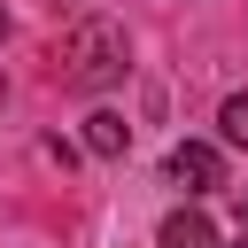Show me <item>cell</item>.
Listing matches in <instances>:
<instances>
[{
	"instance_id": "6da1fadb",
	"label": "cell",
	"mask_w": 248,
	"mask_h": 248,
	"mask_svg": "<svg viewBox=\"0 0 248 248\" xmlns=\"http://www.w3.org/2000/svg\"><path fill=\"white\" fill-rule=\"evenodd\" d=\"M62 85H78V93H108L124 70H132V39H124V23H108V16H78L70 31H62Z\"/></svg>"
},
{
	"instance_id": "7a4b0ae2",
	"label": "cell",
	"mask_w": 248,
	"mask_h": 248,
	"mask_svg": "<svg viewBox=\"0 0 248 248\" xmlns=\"http://www.w3.org/2000/svg\"><path fill=\"white\" fill-rule=\"evenodd\" d=\"M163 170H170V186H186V194H217V186H225V163H217L209 140H178Z\"/></svg>"
},
{
	"instance_id": "3957f363",
	"label": "cell",
	"mask_w": 248,
	"mask_h": 248,
	"mask_svg": "<svg viewBox=\"0 0 248 248\" xmlns=\"http://www.w3.org/2000/svg\"><path fill=\"white\" fill-rule=\"evenodd\" d=\"M155 248H217V225L202 217V209H170L163 217V240Z\"/></svg>"
},
{
	"instance_id": "277c9868",
	"label": "cell",
	"mask_w": 248,
	"mask_h": 248,
	"mask_svg": "<svg viewBox=\"0 0 248 248\" xmlns=\"http://www.w3.org/2000/svg\"><path fill=\"white\" fill-rule=\"evenodd\" d=\"M85 147H93V155H124V147H132V124H124L116 108H93V116H85Z\"/></svg>"
},
{
	"instance_id": "5b68a950",
	"label": "cell",
	"mask_w": 248,
	"mask_h": 248,
	"mask_svg": "<svg viewBox=\"0 0 248 248\" xmlns=\"http://www.w3.org/2000/svg\"><path fill=\"white\" fill-rule=\"evenodd\" d=\"M217 132H225L232 147H248V93H232V101L217 108Z\"/></svg>"
},
{
	"instance_id": "8992f818",
	"label": "cell",
	"mask_w": 248,
	"mask_h": 248,
	"mask_svg": "<svg viewBox=\"0 0 248 248\" xmlns=\"http://www.w3.org/2000/svg\"><path fill=\"white\" fill-rule=\"evenodd\" d=\"M0 31H8V8H0Z\"/></svg>"
},
{
	"instance_id": "52a82bcc",
	"label": "cell",
	"mask_w": 248,
	"mask_h": 248,
	"mask_svg": "<svg viewBox=\"0 0 248 248\" xmlns=\"http://www.w3.org/2000/svg\"><path fill=\"white\" fill-rule=\"evenodd\" d=\"M240 209H248V194H240Z\"/></svg>"
},
{
	"instance_id": "ba28073f",
	"label": "cell",
	"mask_w": 248,
	"mask_h": 248,
	"mask_svg": "<svg viewBox=\"0 0 248 248\" xmlns=\"http://www.w3.org/2000/svg\"><path fill=\"white\" fill-rule=\"evenodd\" d=\"M240 248H248V232H240Z\"/></svg>"
}]
</instances>
